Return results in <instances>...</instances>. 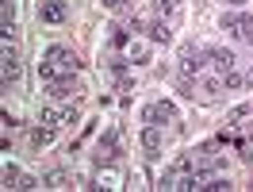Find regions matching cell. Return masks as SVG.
<instances>
[{
  "mask_svg": "<svg viewBox=\"0 0 253 192\" xmlns=\"http://www.w3.org/2000/svg\"><path fill=\"white\" fill-rule=\"evenodd\" d=\"M222 81H226V89H242V85H246V73H242V69H230V73H222Z\"/></svg>",
  "mask_w": 253,
  "mask_h": 192,
  "instance_id": "obj_17",
  "label": "cell"
},
{
  "mask_svg": "<svg viewBox=\"0 0 253 192\" xmlns=\"http://www.w3.org/2000/svg\"><path fill=\"white\" fill-rule=\"evenodd\" d=\"M176 12H180V0H154V16H161V19L173 23Z\"/></svg>",
  "mask_w": 253,
  "mask_h": 192,
  "instance_id": "obj_12",
  "label": "cell"
},
{
  "mask_svg": "<svg viewBox=\"0 0 253 192\" xmlns=\"http://www.w3.org/2000/svg\"><path fill=\"white\" fill-rule=\"evenodd\" d=\"M207 58H211V69H215L219 77L242 65V62H238V54H234V50H222V47H207Z\"/></svg>",
  "mask_w": 253,
  "mask_h": 192,
  "instance_id": "obj_5",
  "label": "cell"
},
{
  "mask_svg": "<svg viewBox=\"0 0 253 192\" xmlns=\"http://www.w3.org/2000/svg\"><path fill=\"white\" fill-rule=\"evenodd\" d=\"M138 143H142L146 158H158L161 146H165V135H161V127H154V123H142V131H138Z\"/></svg>",
  "mask_w": 253,
  "mask_h": 192,
  "instance_id": "obj_6",
  "label": "cell"
},
{
  "mask_svg": "<svg viewBox=\"0 0 253 192\" xmlns=\"http://www.w3.org/2000/svg\"><path fill=\"white\" fill-rule=\"evenodd\" d=\"M54 131H58V127H39V131L31 135V143H35V146H46L50 139H54Z\"/></svg>",
  "mask_w": 253,
  "mask_h": 192,
  "instance_id": "obj_18",
  "label": "cell"
},
{
  "mask_svg": "<svg viewBox=\"0 0 253 192\" xmlns=\"http://www.w3.org/2000/svg\"><path fill=\"white\" fill-rule=\"evenodd\" d=\"M126 58H130V65H146L150 62V39H130V47H126Z\"/></svg>",
  "mask_w": 253,
  "mask_h": 192,
  "instance_id": "obj_11",
  "label": "cell"
},
{
  "mask_svg": "<svg viewBox=\"0 0 253 192\" xmlns=\"http://www.w3.org/2000/svg\"><path fill=\"white\" fill-rule=\"evenodd\" d=\"M146 39H150V43H169V39H173V23H169V19H161V16H154L150 19V27H146Z\"/></svg>",
  "mask_w": 253,
  "mask_h": 192,
  "instance_id": "obj_9",
  "label": "cell"
},
{
  "mask_svg": "<svg viewBox=\"0 0 253 192\" xmlns=\"http://www.w3.org/2000/svg\"><path fill=\"white\" fill-rule=\"evenodd\" d=\"M69 185V173L65 169H50V173H42V189H65Z\"/></svg>",
  "mask_w": 253,
  "mask_h": 192,
  "instance_id": "obj_13",
  "label": "cell"
},
{
  "mask_svg": "<svg viewBox=\"0 0 253 192\" xmlns=\"http://www.w3.org/2000/svg\"><path fill=\"white\" fill-rule=\"evenodd\" d=\"M211 69V58H207V47H196V43H184L180 47V73L188 81H196L200 73Z\"/></svg>",
  "mask_w": 253,
  "mask_h": 192,
  "instance_id": "obj_2",
  "label": "cell"
},
{
  "mask_svg": "<svg viewBox=\"0 0 253 192\" xmlns=\"http://www.w3.org/2000/svg\"><path fill=\"white\" fill-rule=\"evenodd\" d=\"M234 35L242 39V43H250V47H253V16H242V23L234 27Z\"/></svg>",
  "mask_w": 253,
  "mask_h": 192,
  "instance_id": "obj_14",
  "label": "cell"
},
{
  "mask_svg": "<svg viewBox=\"0 0 253 192\" xmlns=\"http://www.w3.org/2000/svg\"><path fill=\"white\" fill-rule=\"evenodd\" d=\"M226 4H230V8H242V4H246V0H226Z\"/></svg>",
  "mask_w": 253,
  "mask_h": 192,
  "instance_id": "obj_23",
  "label": "cell"
},
{
  "mask_svg": "<svg viewBox=\"0 0 253 192\" xmlns=\"http://www.w3.org/2000/svg\"><path fill=\"white\" fill-rule=\"evenodd\" d=\"M16 189H19V192H31V189H42V181H39V177H27V173H23Z\"/></svg>",
  "mask_w": 253,
  "mask_h": 192,
  "instance_id": "obj_19",
  "label": "cell"
},
{
  "mask_svg": "<svg viewBox=\"0 0 253 192\" xmlns=\"http://www.w3.org/2000/svg\"><path fill=\"white\" fill-rule=\"evenodd\" d=\"M238 23H242V12H222V19H219V27H222V31H230V35H234Z\"/></svg>",
  "mask_w": 253,
  "mask_h": 192,
  "instance_id": "obj_15",
  "label": "cell"
},
{
  "mask_svg": "<svg viewBox=\"0 0 253 192\" xmlns=\"http://www.w3.org/2000/svg\"><path fill=\"white\" fill-rule=\"evenodd\" d=\"M238 154L246 161H253V143H242V139H238Z\"/></svg>",
  "mask_w": 253,
  "mask_h": 192,
  "instance_id": "obj_20",
  "label": "cell"
},
{
  "mask_svg": "<svg viewBox=\"0 0 253 192\" xmlns=\"http://www.w3.org/2000/svg\"><path fill=\"white\" fill-rule=\"evenodd\" d=\"M173 104L169 100H154V104H146L142 108V123H154V127H165L169 119H173Z\"/></svg>",
  "mask_w": 253,
  "mask_h": 192,
  "instance_id": "obj_4",
  "label": "cell"
},
{
  "mask_svg": "<svg viewBox=\"0 0 253 192\" xmlns=\"http://www.w3.org/2000/svg\"><path fill=\"white\" fill-rule=\"evenodd\" d=\"M39 19L58 27V23L69 19V4H65V0H39Z\"/></svg>",
  "mask_w": 253,
  "mask_h": 192,
  "instance_id": "obj_3",
  "label": "cell"
},
{
  "mask_svg": "<svg viewBox=\"0 0 253 192\" xmlns=\"http://www.w3.org/2000/svg\"><path fill=\"white\" fill-rule=\"evenodd\" d=\"M104 4H108V8H119V4H123V0H104Z\"/></svg>",
  "mask_w": 253,
  "mask_h": 192,
  "instance_id": "obj_22",
  "label": "cell"
},
{
  "mask_svg": "<svg viewBox=\"0 0 253 192\" xmlns=\"http://www.w3.org/2000/svg\"><path fill=\"white\" fill-rule=\"evenodd\" d=\"M19 177H23V173H19V165H4V189H16Z\"/></svg>",
  "mask_w": 253,
  "mask_h": 192,
  "instance_id": "obj_16",
  "label": "cell"
},
{
  "mask_svg": "<svg viewBox=\"0 0 253 192\" xmlns=\"http://www.w3.org/2000/svg\"><path fill=\"white\" fill-rule=\"evenodd\" d=\"M115 154H119V139H115V131H108V135L100 139V150H96V161H100V165H111V161H115Z\"/></svg>",
  "mask_w": 253,
  "mask_h": 192,
  "instance_id": "obj_10",
  "label": "cell"
},
{
  "mask_svg": "<svg viewBox=\"0 0 253 192\" xmlns=\"http://www.w3.org/2000/svg\"><path fill=\"white\" fill-rule=\"evenodd\" d=\"M46 93H50V100H77L81 85H77V77L69 73V77H58V81H50V85H46Z\"/></svg>",
  "mask_w": 253,
  "mask_h": 192,
  "instance_id": "obj_7",
  "label": "cell"
},
{
  "mask_svg": "<svg viewBox=\"0 0 253 192\" xmlns=\"http://www.w3.org/2000/svg\"><path fill=\"white\" fill-rule=\"evenodd\" d=\"M130 39H134V31H130L126 23H111V27H108V50H111V54H126Z\"/></svg>",
  "mask_w": 253,
  "mask_h": 192,
  "instance_id": "obj_8",
  "label": "cell"
},
{
  "mask_svg": "<svg viewBox=\"0 0 253 192\" xmlns=\"http://www.w3.org/2000/svg\"><path fill=\"white\" fill-rule=\"evenodd\" d=\"M246 85H253V65H250V69H246Z\"/></svg>",
  "mask_w": 253,
  "mask_h": 192,
  "instance_id": "obj_21",
  "label": "cell"
},
{
  "mask_svg": "<svg viewBox=\"0 0 253 192\" xmlns=\"http://www.w3.org/2000/svg\"><path fill=\"white\" fill-rule=\"evenodd\" d=\"M81 69V58L73 54L69 47H46L42 50V62H39V77H42V85H50V81L58 77H69V73H77Z\"/></svg>",
  "mask_w": 253,
  "mask_h": 192,
  "instance_id": "obj_1",
  "label": "cell"
}]
</instances>
